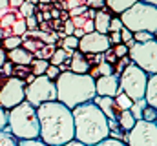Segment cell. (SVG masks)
<instances>
[{"label":"cell","instance_id":"6da1fadb","mask_svg":"<svg viewBox=\"0 0 157 146\" xmlns=\"http://www.w3.org/2000/svg\"><path fill=\"white\" fill-rule=\"evenodd\" d=\"M40 133L39 139L48 146H60L73 139L71 110L59 101H48L37 106Z\"/></svg>","mask_w":157,"mask_h":146},{"label":"cell","instance_id":"7a4b0ae2","mask_svg":"<svg viewBox=\"0 0 157 146\" xmlns=\"http://www.w3.org/2000/svg\"><path fill=\"white\" fill-rule=\"evenodd\" d=\"M73 115V139L86 146H91L106 137H110L108 119L101 108L93 102H82L71 110Z\"/></svg>","mask_w":157,"mask_h":146},{"label":"cell","instance_id":"3957f363","mask_svg":"<svg viewBox=\"0 0 157 146\" xmlns=\"http://www.w3.org/2000/svg\"><path fill=\"white\" fill-rule=\"evenodd\" d=\"M57 88V101L64 106L73 110L75 106L91 101L95 93V77L90 73H73V71H60L55 79Z\"/></svg>","mask_w":157,"mask_h":146},{"label":"cell","instance_id":"277c9868","mask_svg":"<svg viewBox=\"0 0 157 146\" xmlns=\"http://www.w3.org/2000/svg\"><path fill=\"white\" fill-rule=\"evenodd\" d=\"M7 130L20 141V139H37L40 133L37 108L22 101L20 104L7 110Z\"/></svg>","mask_w":157,"mask_h":146},{"label":"cell","instance_id":"5b68a950","mask_svg":"<svg viewBox=\"0 0 157 146\" xmlns=\"http://www.w3.org/2000/svg\"><path fill=\"white\" fill-rule=\"evenodd\" d=\"M119 18L122 22V28L130 29L132 33L135 31H150L154 35L157 33V7L152 4L137 0L132 7L122 11Z\"/></svg>","mask_w":157,"mask_h":146},{"label":"cell","instance_id":"8992f818","mask_svg":"<svg viewBox=\"0 0 157 146\" xmlns=\"http://www.w3.org/2000/svg\"><path fill=\"white\" fill-rule=\"evenodd\" d=\"M148 77L150 75L144 70H141L133 62H128V66H124L122 71L119 73V86L132 101H137V99L144 97V88H146Z\"/></svg>","mask_w":157,"mask_h":146},{"label":"cell","instance_id":"52a82bcc","mask_svg":"<svg viewBox=\"0 0 157 146\" xmlns=\"http://www.w3.org/2000/svg\"><path fill=\"white\" fill-rule=\"evenodd\" d=\"M128 59L130 62H133L135 66H139L141 70L154 75L157 73V42L155 38L148 40V42H135L128 48Z\"/></svg>","mask_w":157,"mask_h":146},{"label":"cell","instance_id":"ba28073f","mask_svg":"<svg viewBox=\"0 0 157 146\" xmlns=\"http://www.w3.org/2000/svg\"><path fill=\"white\" fill-rule=\"evenodd\" d=\"M24 95L26 101L31 102L35 108L48 102V101H57V88H55V80L48 79L46 75H37L29 84H26L24 88Z\"/></svg>","mask_w":157,"mask_h":146},{"label":"cell","instance_id":"9c48e42d","mask_svg":"<svg viewBox=\"0 0 157 146\" xmlns=\"http://www.w3.org/2000/svg\"><path fill=\"white\" fill-rule=\"evenodd\" d=\"M126 144L128 146H157V122L137 119L133 128L126 132Z\"/></svg>","mask_w":157,"mask_h":146},{"label":"cell","instance_id":"30bf717a","mask_svg":"<svg viewBox=\"0 0 157 146\" xmlns=\"http://www.w3.org/2000/svg\"><path fill=\"white\" fill-rule=\"evenodd\" d=\"M24 88H26V82L22 79H18V77L7 79L6 84L0 88V106L4 110H11L13 106L26 101Z\"/></svg>","mask_w":157,"mask_h":146},{"label":"cell","instance_id":"8fae6325","mask_svg":"<svg viewBox=\"0 0 157 146\" xmlns=\"http://www.w3.org/2000/svg\"><path fill=\"white\" fill-rule=\"evenodd\" d=\"M110 40L108 35H102L99 31H91V33H84L78 38V51L80 53H91V55H101L106 49H110Z\"/></svg>","mask_w":157,"mask_h":146},{"label":"cell","instance_id":"7c38bea8","mask_svg":"<svg viewBox=\"0 0 157 146\" xmlns=\"http://www.w3.org/2000/svg\"><path fill=\"white\" fill-rule=\"evenodd\" d=\"M119 91H121V86H119V75L117 73L101 75V77L95 79V93L97 95L115 97Z\"/></svg>","mask_w":157,"mask_h":146},{"label":"cell","instance_id":"4fadbf2b","mask_svg":"<svg viewBox=\"0 0 157 146\" xmlns=\"http://www.w3.org/2000/svg\"><path fill=\"white\" fill-rule=\"evenodd\" d=\"M99 108L101 111L106 115V119L108 121H117L119 113H121V110L117 108V104H115V99L113 97H104V95H95L93 99H91Z\"/></svg>","mask_w":157,"mask_h":146},{"label":"cell","instance_id":"5bb4252c","mask_svg":"<svg viewBox=\"0 0 157 146\" xmlns=\"http://www.w3.org/2000/svg\"><path fill=\"white\" fill-rule=\"evenodd\" d=\"M7 59L13 64H17V66H29L31 60H33V55H31V51H28L22 46H18V48L7 51Z\"/></svg>","mask_w":157,"mask_h":146},{"label":"cell","instance_id":"9a60e30c","mask_svg":"<svg viewBox=\"0 0 157 146\" xmlns=\"http://www.w3.org/2000/svg\"><path fill=\"white\" fill-rule=\"evenodd\" d=\"M91 68V62L84 59V53H80L78 49H75L70 57V71L73 73H88Z\"/></svg>","mask_w":157,"mask_h":146},{"label":"cell","instance_id":"2e32d148","mask_svg":"<svg viewBox=\"0 0 157 146\" xmlns=\"http://www.w3.org/2000/svg\"><path fill=\"white\" fill-rule=\"evenodd\" d=\"M110 20H112V13H110V11L97 9V13H95V17H93V26H95V31H99V33H102V35H108Z\"/></svg>","mask_w":157,"mask_h":146},{"label":"cell","instance_id":"e0dca14e","mask_svg":"<svg viewBox=\"0 0 157 146\" xmlns=\"http://www.w3.org/2000/svg\"><path fill=\"white\" fill-rule=\"evenodd\" d=\"M148 106L152 108H157V77L155 73L148 77V82H146V88H144V97Z\"/></svg>","mask_w":157,"mask_h":146},{"label":"cell","instance_id":"ac0fdd59","mask_svg":"<svg viewBox=\"0 0 157 146\" xmlns=\"http://www.w3.org/2000/svg\"><path fill=\"white\" fill-rule=\"evenodd\" d=\"M137 0H104V6L108 7L110 13L121 15L122 11H126L128 7H132Z\"/></svg>","mask_w":157,"mask_h":146},{"label":"cell","instance_id":"d6986e66","mask_svg":"<svg viewBox=\"0 0 157 146\" xmlns=\"http://www.w3.org/2000/svg\"><path fill=\"white\" fill-rule=\"evenodd\" d=\"M117 124L121 126V130L130 132V130L133 128V124H135V117L132 115L130 110H122V111L119 113V117H117Z\"/></svg>","mask_w":157,"mask_h":146},{"label":"cell","instance_id":"ffe728a7","mask_svg":"<svg viewBox=\"0 0 157 146\" xmlns=\"http://www.w3.org/2000/svg\"><path fill=\"white\" fill-rule=\"evenodd\" d=\"M71 53H73V51H66L64 48H57V49L53 51V55L49 57V64L60 66V64H64V62L68 60V57H71Z\"/></svg>","mask_w":157,"mask_h":146},{"label":"cell","instance_id":"44dd1931","mask_svg":"<svg viewBox=\"0 0 157 146\" xmlns=\"http://www.w3.org/2000/svg\"><path fill=\"white\" fill-rule=\"evenodd\" d=\"M49 66V60L48 59H33L31 60V73L37 77V75H44L46 70Z\"/></svg>","mask_w":157,"mask_h":146},{"label":"cell","instance_id":"7402d4cb","mask_svg":"<svg viewBox=\"0 0 157 146\" xmlns=\"http://www.w3.org/2000/svg\"><path fill=\"white\" fill-rule=\"evenodd\" d=\"M18 144V139L6 128V130H0V146H17Z\"/></svg>","mask_w":157,"mask_h":146},{"label":"cell","instance_id":"603a6c76","mask_svg":"<svg viewBox=\"0 0 157 146\" xmlns=\"http://www.w3.org/2000/svg\"><path fill=\"white\" fill-rule=\"evenodd\" d=\"M113 99H115V104H117V108L121 110V111H122V110H130L132 102H133V101H132V99H130V97H128L124 91H122V90L119 91Z\"/></svg>","mask_w":157,"mask_h":146},{"label":"cell","instance_id":"cb8c5ba5","mask_svg":"<svg viewBox=\"0 0 157 146\" xmlns=\"http://www.w3.org/2000/svg\"><path fill=\"white\" fill-rule=\"evenodd\" d=\"M66 51H75L78 48V38L77 36H73V35H66V36H62V42H59Z\"/></svg>","mask_w":157,"mask_h":146},{"label":"cell","instance_id":"d4e9b609","mask_svg":"<svg viewBox=\"0 0 157 146\" xmlns=\"http://www.w3.org/2000/svg\"><path fill=\"white\" fill-rule=\"evenodd\" d=\"M17 18H18V17H17V9H11V11L4 13V15L0 17V28H11Z\"/></svg>","mask_w":157,"mask_h":146},{"label":"cell","instance_id":"484cf974","mask_svg":"<svg viewBox=\"0 0 157 146\" xmlns=\"http://www.w3.org/2000/svg\"><path fill=\"white\" fill-rule=\"evenodd\" d=\"M29 15H35V4H29V2H22V6L17 9V17L18 18H26Z\"/></svg>","mask_w":157,"mask_h":146},{"label":"cell","instance_id":"4316f807","mask_svg":"<svg viewBox=\"0 0 157 146\" xmlns=\"http://www.w3.org/2000/svg\"><path fill=\"white\" fill-rule=\"evenodd\" d=\"M144 106H146V101H144V99H137V101H133V102H132L130 111H132V115L135 117V121H137V119H141Z\"/></svg>","mask_w":157,"mask_h":146},{"label":"cell","instance_id":"83f0119b","mask_svg":"<svg viewBox=\"0 0 157 146\" xmlns=\"http://www.w3.org/2000/svg\"><path fill=\"white\" fill-rule=\"evenodd\" d=\"M28 31V26H26V20L24 18H17L15 22H13V26H11V33L13 35H18L22 36L24 33Z\"/></svg>","mask_w":157,"mask_h":146},{"label":"cell","instance_id":"f1b7e54d","mask_svg":"<svg viewBox=\"0 0 157 146\" xmlns=\"http://www.w3.org/2000/svg\"><path fill=\"white\" fill-rule=\"evenodd\" d=\"M18 46H22V36L18 35H11V36H6L4 38V48L9 51V49H15V48H18Z\"/></svg>","mask_w":157,"mask_h":146},{"label":"cell","instance_id":"f546056e","mask_svg":"<svg viewBox=\"0 0 157 146\" xmlns=\"http://www.w3.org/2000/svg\"><path fill=\"white\" fill-rule=\"evenodd\" d=\"M91 146H128V144H126V141H122V139L106 137V139H102V141H99V143H95V144H91Z\"/></svg>","mask_w":157,"mask_h":146},{"label":"cell","instance_id":"4dcf8cb0","mask_svg":"<svg viewBox=\"0 0 157 146\" xmlns=\"http://www.w3.org/2000/svg\"><path fill=\"white\" fill-rule=\"evenodd\" d=\"M141 119H144V121H157V108H152V106L146 104L144 110H143Z\"/></svg>","mask_w":157,"mask_h":146},{"label":"cell","instance_id":"1f68e13d","mask_svg":"<svg viewBox=\"0 0 157 146\" xmlns=\"http://www.w3.org/2000/svg\"><path fill=\"white\" fill-rule=\"evenodd\" d=\"M152 38H155V35L150 33V31H135V33H133V40H135V42H148V40H152Z\"/></svg>","mask_w":157,"mask_h":146},{"label":"cell","instance_id":"d6a6232c","mask_svg":"<svg viewBox=\"0 0 157 146\" xmlns=\"http://www.w3.org/2000/svg\"><path fill=\"white\" fill-rule=\"evenodd\" d=\"M17 146H48V144L37 137V139H20Z\"/></svg>","mask_w":157,"mask_h":146},{"label":"cell","instance_id":"836d02e7","mask_svg":"<svg viewBox=\"0 0 157 146\" xmlns=\"http://www.w3.org/2000/svg\"><path fill=\"white\" fill-rule=\"evenodd\" d=\"M59 73H60V68H59V66H53V64H49V66H48V70H46V73H44V75H46L48 79H51V80H55V79L59 77Z\"/></svg>","mask_w":157,"mask_h":146},{"label":"cell","instance_id":"e575fe53","mask_svg":"<svg viewBox=\"0 0 157 146\" xmlns=\"http://www.w3.org/2000/svg\"><path fill=\"white\" fill-rule=\"evenodd\" d=\"M121 28H122L121 18H119V17H112V20H110V28H108V33H110V31H121Z\"/></svg>","mask_w":157,"mask_h":146},{"label":"cell","instance_id":"d590c367","mask_svg":"<svg viewBox=\"0 0 157 146\" xmlns=\"http://www.w3.org/2000/svg\"><path fill=\"white\" fill-rule=\"evenodd\" d=\"M24 20H26L28 29H37V28H39V20H37V17H35V15H29V17H26Z\"/></svg>","mask_w":157,"mask_h":146},{"label":"cell","instance_id":"8d00e7d4","mask_svg":"<svg viewBox=\"0 0 157 146\" xmlns=\"http://www.w3.org/2000/svg\"><path fill=\"white\" fill-rule=\"evenodd\" d=\"M88 9V6L86 4H82V6H77V7H71L70 9V17L73 18V17H78V15H84V11Z\"/></svg>","mask_w":157,"mask_h":146},{"label":"cell","instance_id":"74e56055","mask_svg":"<svg viewBox=\"0 0 157 146\" xmlns=\"http://www.w3.org/2000/svg\"><path fill=\"white\" fill-rule=\"evenodd\" d=\"M84 4L91 9H102L104 7V0H84Z\"/></svg>","mask_w":157,"mask_h":146},{"label":"cell","instance_id":"f35d334b","mask_svg":"<svg viewBox=\"0 0 157 146\" xmlns=\"http://www.w3.org/2000/svg\"><path fill=\"white\" fill-rule=\"evenodd\" d=\"M115 55H117L119 59H121V57H126V55H128V46L122 44V42H121V44H115Z\"/></svg>","mask_w":157,"mask_h":146},{"label":"cell","instance_id":"ab89813d","mask_svg":"<svg viewBox=\"0 0 157 146\" xmlns=\"http://www.w3.org/2000/svg\"><path fill=\"white\" fill-rule=\"evenodd\" d=\"M7 128V110H4L0 106V130Z\"/></svg>","mask_w":157,"mask_h":146},{"label":"cell","instance_id":"60d3db41","mask_svg":"<svg viewBox=\"0 0 157 146\" xmlns=\"http://www.w3.org/2000/svg\"><path fill=\"white\" fill-rule=\"evenodd\" d=\"M121 42H128V40H132L133 38V33L130 31V29H126V28H121Z\"/></svg>","mask_w":157,"mask_h":146},{"label":"cell","instance_id":"b9f144b4","mask_svg":"<svg viewBox=\"0 0 157 146\" xmlns=\"http://www.w3.org/2000/svg\"><path fill=\"white\" fill-rule=\"evenodd\" d=\"M70 20H71V24H73L75 28H82V26H84V22H86L88 18H86L84 15H78V17H73V18H70Z\"/></svg>","mask_w":157,"mask_h":146},{"label":"cell","instance_id":"7bdbcfd3","mask_svg":"<svg viewBox=\"0 0 157 146\" xmlns=\"http://www.w3.org/2000/svg\"><path fill=\"white\" fill-rule=\"evenodd\" d=\"M97 71L102 73V75H110V73H113V66H112L110 62H108V64H104V62H102V64L99 66V70H97Z\"/></svg>","mask_w":157,"mask_h":146},{"label":"cell","instance_id":"ee69618b","mask_svg":"<svg viewBox=\"0 0 157 146\" xmlns=\"http://www.w3.org/2000/svg\"><path fill=\"white\" fill-rule=\"evenodd\" d=\"M84 33H91V31H95V26H93V20H86L84 22V26L80 28Z\"/></svg>","mask_w":157,"mask_h":146},{"label":"cell","instance_id":"f6af8a7d","mask_svg":"<svg viewBox=\"0 0 157 146\" xmlns=\"http://www.w3.org/2000/svg\"><path fill=\"white\" fill-rule=\"evenodd\" d=\"M7 11H11V7H9V0H0V17H2L4 13H7Z\"/></svg>","mask_w":157,"mask_h":146},{"label":"cell","instance_id":"bcb514c9","mask_svg":"<svg viewBox=\"0 0 157 146\" xmlns=\"http://www.w3.org/2000/svg\"><path fill=\"white\" fill-rule=\"evenodd\" d=\"M75 29V26L71 24V20H66V29H64V35H71Z\"/></svg>","mask_w":157,"mask_h":146},{"label":"cell","instance_id":"7dc6e473","mask_svg":"<svg viewBox=\"0 0 157 146\" xmlns=\"http://www.w3.org/2000/svg\"><path fill=\"white\" fill-rule=\"evenodd\" d=\"M22 2H24V0H9V7H11V9H18V7L22 6Z\"/></svg>","mask_w":157,"mask_h":146},{"label":"cell","instance_id":"c3c4849f","mask_svg":"<svg viewBox=\"0 0 157 146\" xmlns=\"http://www.w3.org/2000/svg\"><path fill=\"white\" fill-rule=\"evenodd\" d=\"M60 146H86V144H82V143H78L75 139H71V141H68V143H64V144H60Z\"/></svg>","mask_w":157,"mask_h":146},{"label":"cell","instance_id":"681fc988","mask_svg":"<svg viewBox=\"0 0 157 146\" xmlns=\"http://www.w3.org/2000/svg\"><path fill=\"white\" fill-rule=\"evenodd\" d=\"M6 60H7V53H6V51H4V49L0 48V66H2V64H4Z\"/></svg>","mask_w":157,"mask_h":146},{"label":"cell","instance_id":"f907efd6","mask_svg":"<svg viewBox=\"0 0 157 146\" xmlns=\"http://www.w3.org/2000/svg\"><path fill=\"white\" fill-rule=\"evenodd\" d=\"M141 2H146V4H152V6H157V0H141Z\"/></svg>","mask_w":157,"mask_h":146},{"label":"cell","instance_id":"816d5d0a","mask_svg":"<svg viewBox=\"0 0 157 146\" xmlns=\"http://www.w3.org/2000/svg\"><path fill=\"white\" fill-rule=\"evenodd\" d=\"M24 2H29V4H39V0H24Z\"/></svg>","mask_w":157,"mask_h":146},{"label":"cell","instance_id":"f5cc1de1","mask_svg":"<svg viewBox=\"0 0 157 146\" xmlns=\"http://www.w3.org/2000/svg\"><path fill=\"white\" fill-rule=\"evenodd\" d=\"M2 38H4V29L0 28V40H2Z\"/></svg>","mask_w":157,"mask_h":146},{"label":"cell","instance_id":"db71d44e","mask_svg":"<svg viewBox=\"0 0 157 146\" xmlns=\"http://www.w3.org/2000/svg\"><path fill=\"white\" fill-rule=\"evenodd\" d=\"M48 2H51V0H39V4H48Z\"/></svg>","mask_w":157,"mask_h":146},{"label":"cell","instance_id":"11a10c76","mask_svg":"<svg viewBox=\"0 0 157 146\" xmlns=\"http://www.w3.org/2000/svg\"><path fill=\"white\" fill-rule=\"evenodd\" d=\"M0 46H2V40H0Z\"/></svg>","mask_w":157,"mask_h":146}]
</instances>
